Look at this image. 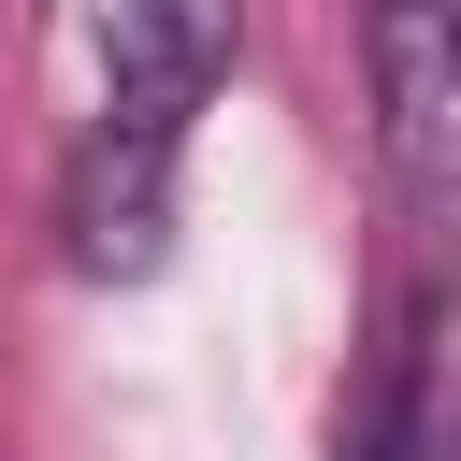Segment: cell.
<instances>
[{"instance_id":"4","label":"cell","mask_w":461,"mask_h":461,"mask_svg":"<svg viewBox=\"0 0 461 461\" xmlns=\"http://www.w3.org/2000/svg\"><path fill=\"white\" fill-rule=\"evenodd\" d=\"M230 86V14L216 0H115L101 14V115L187 144V115Z\"/></svg>"},{"instance_id":"3","label":"cell","mask_w":461,"mask_h":461,"mask_svg":"<svg viewBox=\"0 0 461 461\" xmlns=\"http://www.w3.org/2000/svg\"><path fill=\"white\" fill-rule=\"evenodd\" d=\"M173 158L187 144H158V130H130V115H86V144H72V173H58V245H72V274H158L173 259Z\"/></svg>"},{"instance_id":"1","label":"cell","mask_w":461,"mask_h":461,"mask_svg":"<svg viewBox=\"0 0 461 461\" xmlns=\"http://www.w3.org/2000/svg\"><path fill=\"white\" fill-rule=\"evenodd\" d=\"M375 158L432 245H461V0H360Z\"/></svg>"},{"instance_id":"2","label":"cell","mask_w":461,"mask_h":461,"mask_svg":"<svg viewBox=\"0 0 461 461\" xmlns=\"http://www.w3.org/2000/svg\"><path fill=\"white\" fill-rule=\"evenodd\" d=\"M331 461H461V288L447 274L389 303V346L360 360Z\"/></svg>"}]
</instances>
